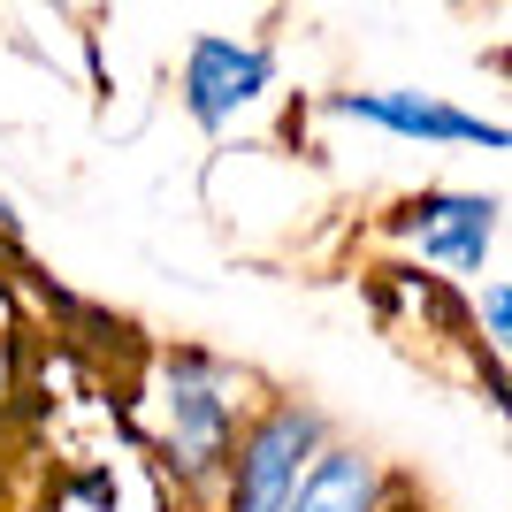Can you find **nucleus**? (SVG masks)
Returning <instances> with one entry per match:
<instances>
[{"instance_id":"4","label":"nucleus","mask_w":512,"mask_h":512,"mask_svg":"<svg viewBox=\"0 0 512 512\" xmlns=\"http://www.w3.org/2000/svg\"><path fill=\"white\" fill-rule=\"evenodd\" d=\"M276 77V62L260 46H237V39H199L192 62H184V107L199 123H230L245 100H260Z\"/></svg>"},{"instance_id":"6","label":"nucleus","mask_w":512,"mask_h":512,"mask_svg":"<svg viewBox=\"0 0 512 512\" xmlns=\"http://www.w3.org/2000/svg\"><path fill=\"white\" fill-rule=\"evenodd\" d=\"M375 490H383L375 459H360V451H329V459L299 482L291 512H375Z\"/></svg>"},{"instance_id":"3","label":"nucleus","mask_w":512,"mask_h":512,"mask_svg":"<svg viewBox=\"0 0 512 512\" xmlns=\"http://www.w3.org/2000/svg\"><path fill=\"white\" fill-rule=\"evenodd\" d=\"M398 230L421 253L451 260V268H482V253L497 245V199H467V192H428L398 207Z\"/></svg>"},{"instance_id":"1","label":"nucleus","mask_w":512,"mask_h":512,"mask_svg":"<svg viewBox=\"0 0 512 512\" xmlns=\"http://www.w3.org/2000/svg\"><path fill=\"white\" fill-rule=\"evenodd\" d=\"M321 421L306 406H276L268 421L245 436V451H237V474H230V512H291V497H299V467L306 451H314Z\"/></svg>"},{"instance_id":"7","label":"nucleus","mask_w":512,"mask_h":512,"mask_svg":"<svg viewBox=\"0 0 512 512\" xmlns=\"http://www.w3.org/2000/svg\"><path fill=\"white\" fill-rule=\"evenodd\" d=\"M505 314H512V299H505V283L490 291V344H505Z\"/></svg>"},{"instance_id":"2","label":"nucleus","mask_w":512,"mask_h":512,"mask_svg":"<svg viewBox=\"0 0 512 512\" xmlns=\"http://www.w3.org/2000/svg\"><path fill=\"white\" fill-rule=\"evenodd\" d=\"M230 451V398L222 375L207 360H176L169 375V467H184L192 482H207Z\"/></svg>"},{"instance_id":"5","label":"nucleus","mask_w":512,"mask_h":512,"mask_svg":"<svg viewBox=\"0 0 512 512\" xmlns=\"http://www.w3.org/2000/svg\"><path fill=\"white\" fill-rule=\"evenodd\" d=\"M337 115L406 130V138H444V146H505V130H497V123L459 115V107H444V100H413V92H344Z\"/></svg>"}]
</instances>
